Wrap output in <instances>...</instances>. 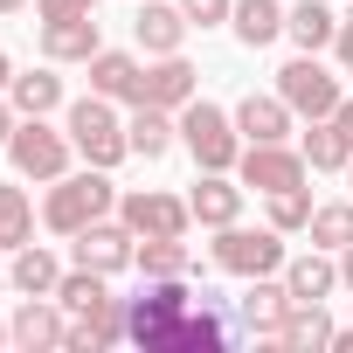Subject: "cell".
<instances>
[{
	"mask_svg": "<svg viewBox=\"0 0 353 353\" xmlns=\"http://www.w3.org/2000/svg\"><path fill=\"white\" fill-rule=\"evenodd\" d=\"M188 305H194L188 277H145V291L125 298V339H139L145 353H173V346H181Z\"/></svg>",
	"mask_w": 353,
	"mask_h": 353,
	"instance_id": "1",
	"label": "cell"
},
{
	"mask_svg": "<svg viewBox=\"0 0 353 353\" xmlns=\"http://www.w3.org/2000/svg\"><path fill=\"white\" fill-rule=\"evenodd\" d=\"M97 215H118V181H111L104 166H83V173L49 181V194H42V222H49L56 236H77V229H90Z\"/></svg>",
	"mask_w": 353,
	"mask_h": 353,
	"instance_id": "2",
	"label": "cell"
},
{
	"mask_svg": "<svg viewBox=\"0 0 353 353\" xmlns=\"http://www.w3.org/2000/svg\"><path fill=\"white\" fill-rule=\"evenodd\" d=\"M63 125H70V139H77V159H83V166H104V173H111V166H125V159H132V139H125V118L111 111V97H97V90H90V97H77V104L63 111Z\"/></svg>",
	"mask_w": 353,
	"mask_h": 353,
	"instance_id": "3",
	"label": "cell"
},
{
	"mask_svg": "<svg viewBox=\"0 0 353 353\" xmlns=\"http://www.w3.org/2000/svg\"><path fill=\"white\" fill-rule=\"evenodd\" d=\"M181 145L194 152V166H201V173H236V159H243L236 111H222V104H208V97L181 104Z\"/></svg>",
	"mask_w": 353,
	"mask_h": 353,
	"instance_id": "4",
	"label": "cell"
},
{
	"mask_svg": "<svg viewBox=\"0 0 353 353\" xmlns=\"http://www.w3.org/2000/svg\"><path fill=\"white\" fill-rule=\"evenodd\" d=\"M8 159H14V173H21V181L49 188V181H63V173H70L77 139H70V125L56 132L49 118H21V125H14V139H8Z\"/></svg>",
	"mask_w": 353,
	"mask_h": 353,
	"instance_id": "5",
	"label": "cell"
},
{
	"mask_svg": "<svg viewBox=\"0 0 353 353\" xmlns=\"http://www.w3.org/2000/svg\"><path fill=\"white\" fill-rule=\"evenodd\" d=\"M208 263L229 270V277H270V270H284V229H270V222H263V229L229 222V229H215Z\"/></svg>",
	"mask_w": 353,
	"mask_h": 353,
	"instance_id": "6",
	"label": "cell"
},
{
	"mask_svg": "<svg viewBox=\"0 0 353 353\" xmlns=\"http://www.w3.org/2000/svg\"><path fill=\"white\" fill-rule=\"evenodd\" d=\"M277 97H284V104H291V111L312 125V118H332L346 90H339V77H332L319 56H291V63L277 70Z\"/></svg>",
	"mask_w": 353,
	"mask_h": 353,
	"instance_id": "7",
	"label": "cell"
},
{
	"mask_svg": "<svg viewBox=\"0 0 353 353\" xmlns=\"http://www.w3.org/2000/svg\"><path fill=\"white\" fill-rule=\"evenodd\" d=\"M118 222L132 236H188L194 229V208L166 188H118Z\"/></svg>",
	"mask_w": 353,
	"mask_h": 353,
	"instance_id": "8",
	"label": "cell"
},
{
	"mask_svg": "<svg viewBox=\"0 0 353 353\" xmlns=\"http://www.w3.org/2000/svg\"><path fill=\"white\" fill-rule=\"evenodd\" d=\"M305 173H312V159L284 139V145H243V159H236V181L243 188H256V194H284V188H305Z\"/></svg>",
	"mask_w": 353,
	"mask_h": 353,
	"instance_id": "9",
	"label": "cell"
},
{
	"mask_svg": "<svg viewBox=\"0 0 353 353\" xmlns=\"http://www.w3.org/2000/svg\"><path fill=\"white\" fill-rule=\"evenodd\" d=\"M70 263H83V270H104V277H118V270H132V263H139V236H132L125 222L97 215L90 229H77V236H70Z\"/></svg>",
	"mask_w": 353,
	"mask_h": 353,
	"instance_id": "10",
	"label": "cell"
},
{
	"mask_svg": "<svg viewBox=\"0 0 353 353\" xmlns=\"http://www.w3.org/2000/svg\"><path fill=\"white\" fill-rule=\"evenodd\" d=\"M284 312H291V284H284V270H270V277H243V298H236V325H243L250 339H277Z\"/></svg>",
	"mask_w": 353,
	"mask_h": 353,
	"instance_id": "11",
	"label": "cell"
},
{
	"mask_svg": "<svg viewBox=\"0 0 353 353\" xmlns=\"http://www.w3.org/2000/svg\"><path fill=\"white\" fill-rule=\"evenodd\" d=\"M201 97V70L188 56H145V77H139V104H159V111H181Z\"/></svg>",
	"mask_w": 353,
	"mask_h": 353,
	"instance_id": "12",
	"label": "cell"
},
{
	"mask_svg": "<svg viewBox=\"0 0 353 353\" xmlns=\"http://www.w3.org/2000/svg\"><path fill=\"white\" fill-rule=\"evenodd\" d=\"M291 125H298V111H291L277 90H250V97H236V132H243V145H284Z\"/></svg>",
	"mask_w": 353,
	"mask_h": 353,
	"instance_id": "13",
	"label": "cell"
},
{
	"mask_svg": "<svg viewBox=\"0 0 353 353\" xmlns=\"http://www.w3.org/2000/svg\"><path fill=\"white\" fill-rule=\"evenodd\" d=\"M118 339H125V298L104 291V298L70 312V339H63L70 353H97V346H118Z\"/></svg>",
	"mask_w": 353,
	"mask_h": 353,
	"instance_id": "14",
	"label": "cell"
},
{
	"mask_svg": "<svg viewBox=\"0 0 353 353\" xmlns=\"http://www.w3.org/2000/svg\"><path fill=\"white\" fill-rule=\"evenodd\" d=\"M8 325H14V346H21V353H49V346L70 339V312H63V298H21Z\"/></svg>",
	"mask_w": 353,
	"mask_h": 353,
	"instance_id": "15",
	"label": "cell"
},
{
	"mask_svg": "<svg viewBox=\"0 0 353 353\" xmlns=\"http://www.w3.org/2000/svg\"><path fill=\"white\" fill-rule=\"evenodd\" d=\"M132 42L145 56H181L188 42V14H181V0H139V14H132Z\"/></svg>",
	"mask_w": 353,
	"mask_h": 353,
	"instance_id": "16",
	"label": "cell"
},
{
	"mask_svg": "<svg viewBox=\"0 0 353 353\" xmlns=\"http://www.w3.org/2000/svg\"><path fill=\"white\" fill-rule=\"evenodd\" d=\"M243 181L236 173H201V181L188 188V208H194V222L201 229H229V222H243Z\"/></svg>",
	"mask_w": 353,
	"mask_h": 353,
	"instance_id": "17",
	"label": "cell"
},
{
	"mask_svg": "<svg viewBox=\"0 0 353 353\" xmlns=\"http://www.w3.org/2000/svg\"><path fill=\"white\" fill-rule=\"evenodd\" d=\"M104 49L97 14H70V21H42V63H90Z\"/></svg>",
	"mask_w": 353,
	"mask_h": 353,
	"instance_id": "18",
	"label": "cell"
},
{
	"mask_svg": "<svg viewBox=\"0 0 353 353\" xmlns=\"http://www.w3.org/2000/svg\"><path fill=\"white\" fill-rule=\"evenodd\" d=\"M277 346H284V353H325V346H332V312H325V298H291V312H284V325H277Z\"/></svg>",
	"mask_w": 353,
	"mask_h": 353,
	"instance_id": "19",
	"label": "cell"
},
{
	"mask_svg": "<svg viewBox=\"0 0 353 353\" xmlns=\"http://www.w3.org/2000/svg\"><path fill=\"white\" fill-rule=\"evenodd\" d=\"M125 139H132V159H166L173 145H181V111L132 104V118H125Z\"/></svg>",
	"mask_w": 353,
	"mask_h": 353,
	"instance_id": "20",
	"label": "cell"
},
{
	"mask_svg": "<svg viewBox=\"0 0 353 353\" xmlns=\"http://www.w3.org/2000/svg\"><path fill=\"white\" fill-rule=\"evenodd\" d=\"M83 70H90V90H97V97H111V104H139V77H145V63H139L132 49H97Z\"/></svg>",
	"mask_w": 353,
	"mask_h": 353,
	"instance_id": "21",
	"label": "cell"
},
{
	"mask_svg": "<svg viewBox=\"0 0 353 353\" xmlns=\"http://www.w3.org/2000/svg\"><path fill=\"white\" fill-rule=\"evenodd\" d=\"M8 284H14L21 298H56V284H63L56 250H49V243H21V250H14V263H8Z\"/></svg>",
	"mask_w": 353,
	"mask_h": 353,
	"instance_id": "22",
	"label": "cell"
},
{
	"mask_svg": "<svg viewBox=\"0 0 353 353\" xmlns=\"http://www.w3.org/2000/svg\"><path fill=\"white\" fill-rule=\"evenodd\" d=\"M284 284H291V298H332L339 291V256L312 243L305 256H284Z\"/></svg>",
	"mask_w": 353,
	"mask_h": 353,
	"instance_id": "23",
	"label": "cell"
},
{
	"mask_svg": "<svg viewBox=\"0 0 353 353\" xmlns=\"http://www.w3.org/2000/svg\"><path fill=\"white\" fill-rule=\"evenodd\" d=\"M284 35L298 42V56H325L332 35H339V14L325 8V0H298V8L284 14Z\"/></svg>",
	"mask_w": 353,
	"mask_h": 353,
	"instance_id": "24",
	"label": "cell"
},
{
	"mask_svg": "<svg viewBox=\"0 0 353 353\" xmlns=\"http://www.w3.org/2000/svg\"><path fill=\"white\" fill-rule=\"evenodd\" d=\"M298 152L312 159V173H346L353 166V139L339 132V118H312V132L298 139Z\"/></svg>",
	"mask_w": 353,
	"mask_h": 353,
	"instance_id": "25",
	"label": "cell"
},
{
	"mask_svg": "<svg viewBox=\"0 0 353 353\" xmlns=\"http://www.w3.org/2000/svg\"><path fill=\"white\" fill-rule=\"evenodd\" d=\"M139 277H194V250L188 236H139Z\"/></svg>",
	"mask_w": 353,
	"mask_h": 353,
	"instance_id": "26",
	"label": "cell"
},
{
	"mask_svg": "<svg viewBox=\"0 0 353 353\" xmlns=\"http://www.w3.org/2000/svg\"><path fill=\"white\" fill-rule=\"evenodd\" d=\"M284 14H291V8H277V0H236L229 28H236L243 49H270V42L284 35Z\"/></svg>",
	"mask_w": 353,
	"mask_h": 353,
	"instance_id": "27",
	"label": "cell"
},
{
	"mask_svg": "<svg viewBox=\"0 0 353 353\" xmlns=\"http://www.w3.org/2000/svg\"><path fill=\"white\" fill-rule=\"evenodd\" d=\"M8 97H14V111H21V118H49V111H63V77H56V63H49V70L14 77V83H8Z\"/></svg>",
	"mask_w": 353,
	"mask_h": 353,
	"instance_id": "28",
	"label": "cell"
},
{
	"mask_svg": "<svg viewBox=\"0 0 353 353\" xmlns=\"http://www.w3.org/2000/svg\"><path fill=\"white\" fill-rule=\"evenodd\" d=\"M21 243H35V201H28V188H0V250H21Z\"/></svg>",
	"mask_w": 353,
	"mask_h": 353,
	"instance_id": "29",
	"label": "cell"
},
{
	"mask_svg": "<svg viewBox=\"0 0 353 353\" xmlns=\"http://www.w3.org/2000/svg\"><path fill=\"white\" fill-rule=\"evenodd\" d=\"M312 188H284V194H263V222L270 229H284V236H305L312 229Z\"/></svg>",
	"mask_w": 353,
	"mask_h": 353,
	"instance_id": "30",
	"label": "cell"
},
{
	"mask_svg": "<svg viewBox=\"0 0 353 353\" xmlns=\"http://www.w3.org/2000/svg\"><path fill=\"white\" fill-rule=\"evenodd\" d=\"M305 236H312L319 250H332V256H339V250L353 243V201H319V208H312V229H305Z\"/></svg>",
	"mask_w": 353,
	"mask_h": 353,
	"instance_id": "31",
	"label": "cell"
},
{
	"mask_svg": "<svg viewBox=\"0 0 353 353\" xmlns=\"http://www.w3.org/2000/svg\"><path fill=\"white\" fill-rule=\"evenodd\" d=\"M181 14H188V28H229L236 0H181Z\"/></svg>",
	"mask_w": 353,
	"mask_h": 353,
	"instance_id": "32",
	"label": "cell"
},
{
	"mask_svg": "<svg viewBox=\"0 0 353 353\" xmlns=\"http://www.w3.org/2000/svg\"><path fill=\"white\" fill-rule=\"evenodd\" d=\"M70 14H97V0H35V21H70Z\"/></svg>",
	"mask_w": 353,
	"mask_h": 353,
	"instance_id": "33",
	"label": "cell"
},
{
	"mask_svg": "<svg viewBox=\"0 0 353 353\" xmlns=\"http://www.w3.org/2000/svg\"><path fill=\"white\" fill-rule=\"evenodd\" d=\"M332 56L346 63V77H353V8L339 14V35H332Z\"/></svg>",
	"mask_w": 353,
	"mask_h": 353,
	"instance_id": "34",
	"label": "cell"
},
{
	"mask_svg": "<svg viewBox=\"0 0 353 353\" xmlns=\"http://www.w3.org/2000/svg\"><path fill=\"white\" fill-rule=\"evenodd\" d=\"M14 125H21V111H14V97H8V90H0V145L14 139Z\"/></svg>",
	"mask_w": 353,
	"mask_h": 353,
	"instance_id": "35",
	"label": "cell"
},
{
	"mask_svg": "<svg viewBox=\"0 0 353 353\" xmlns=\"http://www.w3.org/2000/svg\"><path fill=\"white\" fill-rule=\"evenodd\" d=\"M339 291H353V243L339 250Z\"/></svg>",
	"mask_w": 353,
	"mask_h": 353,
	"instance_id": "36",
	"label": "cell"
},
{
	"mask_svg": "<svg viewBox=\"0 0 353 353\" xmlns=\"http://www.w3.org/2000/svg\"><path fill=\"white\" fill-rule=\"evenodd\" d=\"M332 353H353V325H332Z\"/></svg>",
	"mask_w": 353,
	"mask_h": 353,
	"instance_id": "37",
	"label": "cell"
},
{
	"mask_svg": "<svg viewBox=\"0 0 353 353\" xmlns=\"http://www.w3.org/2000/svg\"><path fill=\"white\" fill-rule=\"evenodd\" d=\"M14 83V63H8V49H0V90H8Z\"/></svg>",
	"mask_w": 353,
	"mask_h": 353,
	"instance_id": "38",
	"label": "cell"
},
{
	"mask_svg": "<svg viewBox=\"0 0 353 353\" xmlns=\"http://www.w3.org/2000/svg\"><path fill=\"white\" fill-rule=\"evenodd\" d=\"M21 8H35V0H0V14H21Z\"/></svg>",
	"mask_w": 353,
	"mask_h": 353,
	"instance_id": "39",
	"label": "cell"
},
{
	"mask_svg": "<svg viewBox=\"0 0 353 353\" xmlns=\"http://www.w3.org/2000/svg\"><path fill=\"white\" fill-rule=\"evenodd\" d=\"M0 346H14V325H8V319H0Z\"/></svg>",
	"mask_w": 353,
	"mask_h": 353,
	"instance_id": "40",
	"label": "cell"
},
{
	"mask_svg": "<svg viewBox=\"0 0 353 353\" xmlns=\"http://www.w3.org/2000/svg\"><path fill=\"white\" fill-rule=\"evenodd\" d=\"M0 284H8V263H0Z\"/></svg>",
	"mask_w": 353,
	"mask_h": 353,
	"instance_id": "41",
	"label": "cell"
},
{
	"mask_svg": "<svg viewBox=\"0 0 353 353\" xmlns=\"http://www.w3.org/2000/svg\"><path fill=\"white\" fill-rule=\"evenodd\" d=\"M346 188H353V166H346Z\"/></svg>",
	"mask_w": 353,
	"mask_h": 353,
	"instance_id": "42",
	"label": "cell"
}]
</instances>
